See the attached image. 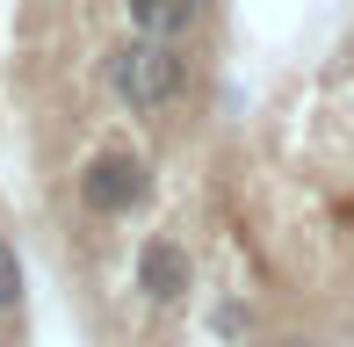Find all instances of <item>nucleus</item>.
<instances>
[{
    "label": "nucleus",
    "instance_id": "obj_1",
    "mask_svg": "<svg viewBox=\"0 0 354 347\" xmlns=\"http://www.w3.org/2000/svg\"><path fill=\"white\" fill-rule=\"evenodd\" d=\"M102 87L123 116H174V109L196 102L203 87V66H196V44H167V37H138L123 29L116 44H102Z\"/></svg>",
    "mask_w": 354,
    "mask_h": 347
},
{
    "label": "nucleus",
    "instance_id": "obj_2",
    "mask_svg": "<svg viewBox=\"0 0 354 347\" xmlns=\"http://www.w3.org/2000/svg\"><path fill=\"white\" fill-rule=\"evenodd\" d=\"M152 160L131 145H102V152H87L73 174V196H80V210L87 217H102V225H123V217H138L145 203H152Z\"/></svg>",
    "mask_w": 354,
    "mask_h": 347
},
{
    "label": "nucleus",
    "instance_id": "obj_3",
    "mask_svg": "<svg viewBox=\"0 0 354 347\" xmlns=\"http://www.w3.org/2000/svg\"><path fill=\"white\" fill-rule=\"evenodd\" d=\"M131 290L152 311H181L196 297V246L174 239V232H145L138 254H131Z\"/></svg>",
    "mask_w": 354,
    "mask_h": 347
},
{
    "label": "nucleus",
    "instance_id": "obj_4",
    "mask_svg": "<svg viewBox=\"0 0 354 347\" xmlns=\"http://www.w3.org/2000/svg\"><path fill=\"white\" fill-rule=\"evenodd\" d=\"M123 29L138 37H167V44H196L217 22V0H116Z\"/></svg>",
    "mask_w": 354,
    "mask_h": 347
},
{
    "label": "nucleus",
    "instance_id": "obj_5",
    "mask_svg": "<svg viewBox=\"0 0 354 347\" xmlns=\"http://www.w3.org/2000/svg\"><path fill=\"white\" fill-rule=\"evenodd\" d=\"M203 326H210L217 347H253L261 340V304H253L246 290H217L210 304H203Z\"/></svg>",
    "mask_w": 354,
    "mask_h": 347
},
{
    "label": "nucleus",
    "instance_id": "obj_6",
    "mask_svg": "<svg viewBox=\"0 0 354 347\" xmlns=\"http://www.w3.org/2000/svg\"><path fill=\"white\" fill-rule=\"evenodd\" d=\"M22 297H29V268H22V254H15V239H0V319H15Z\"/></svg>",
    "mask_w": 354,
    "mask_h": 347
},
{
    "label": "nucleus",
    "instance_id": "obj_7",
    "mask_svg": "<svg viewBox=\"0 0 354 347\" xmlns=\"http://www.w3.org/2000/svg\"><path fill=\"white\" fill-rule=\"evenodd\" d=\"M261 347H318L311 333H275V340H261Z\"/></svg>",
    "mask_w": 354,
    "mask_h": 347
}]
</instances>
